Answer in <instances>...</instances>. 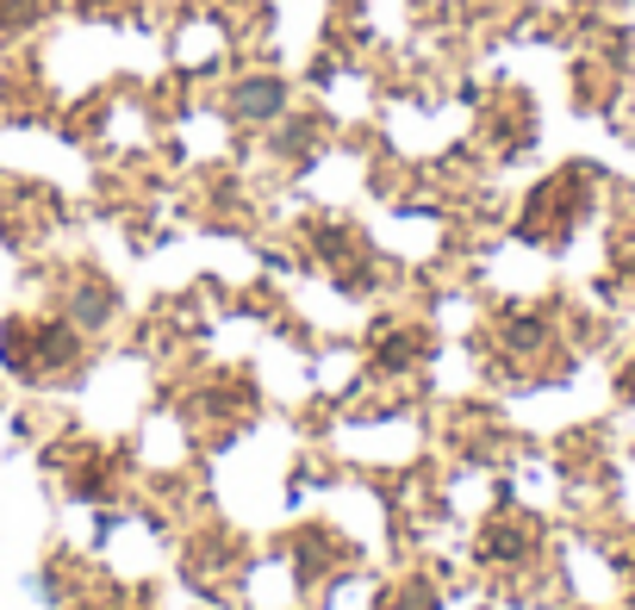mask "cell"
I'll use <instances>...</instances> for the list:
<instances>
[{
    "instance_id": "cell-1",
    "label": "cell",
    "mask_w": 635,
    "mask_h": 610,
    "mask_svg": "<svg viewBox=\"0 0 635 610\" xmlns=\"http://www.w3.org/2000/svg\"><path fill=\"white\" fill-rule=\"evenodd\" d=\"M237 107L249 112V119H274V112L286 107V94H281V82H243L237 87Z\"/></svg>"
},
{
    "instance_id": "cell-2",
    "label": "cell",
    "mask_w": 635,
    "mask_h": 610,
    "mask_svg": "<svg viewBox=\"0 0 635 610\" xmlns=\"http://www.w3.org/2000/svg\"><path fill=\"white\" fill-rule=\"evenodd\" d=\"M529 548V536L524 529H492V542H486V554H492V561H511V554H524Z\"/></svg>"
}]
</instances>
